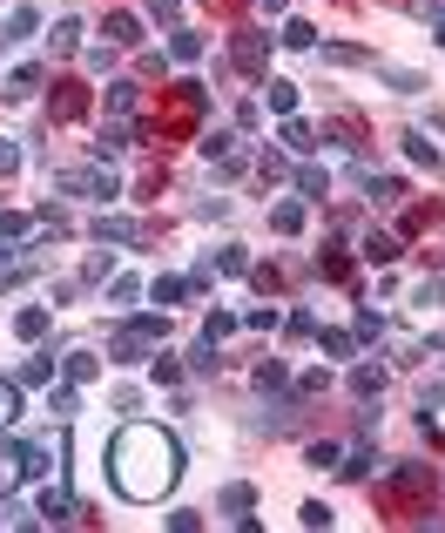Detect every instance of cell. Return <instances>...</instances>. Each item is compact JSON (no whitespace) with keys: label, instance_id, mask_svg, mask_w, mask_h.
Wrapping results in <instances>:
<instances>
[{"label":"cell","instance_id":"obj_44","mask_svg":"<svg viewBox=\"0 0 445 533\" xmlns=\"http://www.w3.org/2000/svg\"><path fill=\"white\" fill-rule=\"evenodd\" d=\"M290 7V0H256V14H284Z\"/></svg>","mask_w":445,"mask_h":533},{"label":"cell","instance_id":"obj_13","mask_svg":"<svg viewBox=\"0 0 445 533\" xmlns=\"http://www.w3.org/2000/svg\"><path fill=\"white\" fill-rule=\"evenodd\" d=\"M256 392H290V365H277V358H270V365H256Z\"/></svg>","mask_w":445,"mask_h":533},{"label":"cell","instance_id":"obj_29","mask_svg":"<svg viewBox=\"0 0 445 533\" xmlns=\"http://www.w3.org/2000/svg\"><path fill=\"white\" fill-rule=\"evenodd\" d=\"M216 264H222V277H236V270H250V250H243V244H222Z\"/></svg>","mask_w":445,"mask_h":533},{"label":"cell","instance_id":"obj_18","mask_svg":"<svg viewBox=\"0 0 445 533\" xmlns=\"http://www.w3.org/2000/svg\"><path fill=\"white\" fill-rule=\"evenodd\" d=\"M47 378H55V358H47V351H34L27 365H21V385H47Z\"/></svg>","mask_w":445,"mask_h":533},{"label":"cell","instance_id":"obj_21","mask_svg":"<svg viewBox=\"0 0 445 533\" xmlns=\"http://www.w3.org/2000/svg\"><path fill=\"white\" fill-rule=\"evenodd\" d=\"M14 419H21V392L0 378V433H14Z\"/></svg>","mask_w":445,"mask_h":533},{"label":"cell","instance_id":"obj_23","mask_svg":"<svg viewBox=\"0 0 445 533\" xmlns=\"http://www.w3.org/2000/svg\"><path fill=\"white\" fill-rule=\"evenodd\" d=\"M135 101H142V95H135V81H115V89H109V109L129 115V122H135Z\"/></svg>","mask_w":445,"mask_h":533},{"label":"cell","instance_id":"obj_15","mask_svg":"<svg viewBox=\"0 0 445 533\" xmlns=\"http://www.w3.org/2000/svg\"><path fill=\"white\" fill-rule=\"evenodd\" d=\"M405 156H412L419 169H439V149H432V142H425V135H419V129H405Z\"/></svg>","mask_w":445,"mask_h":533},{"label":"cell","instance_id":"obj_33","mask_svg":"<svg viewBox=\"0 0 445 533\" xmlns=\"http://www.w3.org/2000/svg\"><path fill=\"white\" fill-rule=\"evenodd\" d=\"M270 109L290 115V109H297V89H290V81H270Z\"/></svg>","mask_w":445,"mask_h":533},{"label":"cell","instance_id":"obj_19","mask_svg":"<svg viewBox=\"0 0 445 533\" xmlns=\"http://www.w3.org/2000/svg\"><path fill=\"white\" fill-rule=\"evenodd\" d=\"M109 351H115V365H129V358H142V351H149V338H142V331H122Z\"/></svg>","mask_w":445,"mask_h":533},{"label":"cell","instance_id":"obj_2","mask_svg":"<svg viewBox=\"0 0 445 533\" xmlns=\"http://www.w3.org/2000/svg\"><path fill=\"white\" fill-rule=\"evenodd\" d=\"M55 196H95V203H115V169H109V162L61 169V176H55Z\"/></svg>","mask_w":445,"mask_h":533},{"label":"cell","instance_id":"obj_40","mask_svg":"<svg viewBox=\"0 0 445 533\" xmlns=\"http://www.w3.org/2000/svg\"><path fill=\"white\" fill-rule=\"evenodd\" d=\"M129 331H142V338H149V345H156V338L169 331V324H162V318H129Z\"/></svg>","mask_w":445,"mask_h":533},{"label":"cell","instance_id":"obj_20","mask_svg":"<svg viewBox=\"0 0 445 533\" xmlns=\"http://www.w3.org/2000/svg\"><path fill=\"white\" fill-rule=\"evenodd\" d=\"M250 507H256V486H230L222 493V513H230V520H243Z\"/></svg>","mask_w":445,"mask_h":533},{"label":"cell","instance_id":"obj_7","mask_svg":"<svg viewBox=\"0 0 445 533\" xmlns=\"http://www.w3.org/2000/svg\"><path fill=\"white\" fill-rule=\"evenodd\" d=\"M101 34H109V47H135V41H142V21H135V14H109Z\"/></svg>","mask_w":445,"mask_h":533},{"label":"cell","instance_id":"obj_34","mask_svg":"<svg viewBox=\"0 0 445 533\" xmlns=\"http://www.w3.org/2000/svg\"><path fill=\"white\" fill-rule=\"evenodd\" d=\"M365 256H371V264H391V256H398V236H371Z\"/></svg>","mask_w":445,"mask_h":533},{"label":"cell","instance_id":"obj_35","mask_svg":"<svg viewBox=\"0 0 445 533\" xmlns=\"http://www.w3.org/2000/svg\"><path fill=\"white\" fill-rule=\"evenodd\" d=\"M378 331H385V318H378V311H365V318H357V331H351V338H357V345H371Z\"/></svg>","mask_w":445,"mask_h":533},{"label":"cell","instance_id":"obj_14","mask_svg":"<svg viewBox=\"0 0 445 533\" xmlns=\"http://www.w3.org/2000/svg\"><path fill=\"white\" fill-rule=\"evenodd\" d=\"M75 41H81V21H55L47 27V47H55V55H75Z\"/></svg>","mask_w":445,"mask_h":533},{"label":"cell","instance_id":"obj_11","mask_svg":"<svg viewBox=\"0 0 445 533\" xmlns=\"http://www.w3.org/2000/svg\"><path fill=\"white\" fill-rule=\"evenodd\" d=\"M61 371H67V385H88V378L101 371V358H95V351H67V358H61Z\"/></svg>","mask_w":445,"mask_h":533},{"label":"cell","instance_id":"obj_38","mask_svg":"<svg viewBox=\"0 0 445 533\" xmlns=\"http://www.w3.org/2000/svg\"><path fill=\"white\" fill-rule=\"evenodd\" d=\"M149 371H156L162 385H169V378H182V365H176V358H169V351H156V358H149Z\"/></svg>","mask_w":445,"mask_h":533},{"label":"cell","instance_id":"obj_3","mask_svg":"<svg viewBox=\"0 0 445 533\" xmlns=\"http://www.w3.org/2000/svg\"><path fill=\"white\" fill-rule=\"evenodd\" d=\"M41 520H75V493H67V479H47V486H41Z\"/></svg>","mask_w":445,"mask_h":533},{"label":"cell","instance_id":"obj_28","mask_svg":"<svg viewBox=\"0 0 445 533\" xmlns=\"http://www.w3.org/2000/svg\"><path fill=\"white\" fill-rule=\"evenodd\" d=\"M21 236H27V210H7L0 216V244H21Z\"/></svg>","mask_w":445,"mask_h":533},{"label":"cell","instance_id":"obj_41","mask_svg":"<svg viewBox=\"0 0 445 533\" xmlns=\"http://www.w3.org/2000/svg\"><path fill=\"white\" fill-rule=\"evenodd\" d=\"M345 473H351V479H365V473H371V445H357V453L345 459Z\"/></svg>","mask_w":445,"mask_h":533},{"label":"cell","instance_id":"obj_9","mask_svg":"<svg viewBox=\"0 0 445 533\" xmlns=\"http://www.w3.org/2000/svg\"><path fill=\"white\" fill-rule=\"evenodd\" d=\"M277 135H284V149H317V129L297 122V115H277Z\"/></svg>","mask_w":445,"mask_h":533},{"label":"cell","instance_id":"obj_31","mask_svg":"<svg viewBox=\"0 0 445 533\" xmlns=\"http://www.w3.org/2000/svg\"><path fill=\"white\" fill-rule=\"evenodd\" d=\"M55 115H61V122H75V115H81V89H55Z\"/></svg>","mask_w":445,"mask_h":533},{"label":"cell","instance_id":"obj_5","mask_svg":"<svg viewBox=\"0 0 445 533\" xmlns=\"http://www.w3.org/2000/svg\"><path fill=\"white\" fill-rule=\"evenodd\" d=\"M95 236H101V244H142V223H129V216H95Z\"/></svg>","mask_w":445,"mask_h":533},{"label":"cell","instance_id":"obj_26","mask_svg":"<svg viewBox=\"0 0 445 533\" xmlns=\"http://www.w3.org/2000/svg\"><path fill=\"white\" fill-rule=\"evenodd\" d=\"M284 47H317V27L311 21H284Z\"/></svg>","mask_w":445,"mask_h":533},{"label":"cell","instance_id":"obj_8","mask_svg":"<svg viewBox=\"0 0 445 533\" xmlns=\"http://www.w3.org/2000/svg\"><path fill=\"white\" fill-rule=\"evenodd\" d=\"M236 75H264V34H236Z\"/></svg>","mask_w":445,"mask_h":533},{"label":"cell","instance_id":"obj_1","mask_svg":"<svg viewBox=\"0 0 445 533\" xmlns=\"http://www.w3.org/2000/svg\"><path fill=\"white\" fill-rule=\"evenodd\" d=\"M182 479V439L169 425H122L109 439V486L122 500H162Z\"/></svg>","mask_w":445,"mask_h":533},{"label":"cell","instance_id":"obj_45","mask_svg":"<svg viewBox=\"0 0 445 533\" xmlns=\"http://www.w3.org/2000/svg\"><path fill=\"white\" fill-rule=\"evenodd\" d=\"M439 41H445V21H439Z\"/></svg>","mask_w":445,"mask_h":533},{"label":"cell","instance_id":"obj_22","mask_svg":"<svg viewBox=\"0 0 445 533\" xmlns=\"http://www.w3.org/2000/svg\"><path fill=\"white\" fill-rule=\"evenodd\" d=\"M41 21H34V7H14L7 21H0V34H7V41H21V34H34Z\"/></svg>","mask_w":445,"mask_h":533},{"label":"cell","instance_id":"obj_36","mask_svg":"<svg viewBox=\"0 0 445 533\" xmlns=\"http://www.w3.org/2000/svg\"><path fill=\"white\" fill-rule=\"evenodd\" d=\"M297 520H304V527H331V507H324V500H304Z\"/></svg>","mask_w":445,"mask_h":533},{"label":"cell","instance_id":"obj_43","mask_svg":"<svg viewBox=\"0 0 445 533\" xmlns=\"http://www.w3.org/2000/svg\"><path fill=\"white\" fill-rule=\"evenodd\" d=\"M149 14H156V21H176V14H182V0H149Z\"/></svg>","mask_w":445,"mask_h":533},{"label":"cell","instance_id":"obj_17","mask_svg":"<svg viewBox=\"0 0 445 533\" xmlns=\"http://www.w3.org/2000/svg\"><path fill=\"white\" fill-rule=\"evenodd\" d=\"M169 55H176V61H196V55H202V34L176 27V34H169Z\"/></svg>","mask_w":445,"mask_h":533},{"label":"cell","instance_id":"obj_39","mask_svg":"<svg viewBox=\"0 0 445 533\" xmlns=\"http://www.w3.org/2000/svg\"><path fill=\"white\" fill-rule=\"evenodd\" d=\"M14 169H21V142H7V135H0V176H14Z\"/></svg>","mask_w":445,"mask_h":533},{"label":"cell","instance_id":"obj_16","mask_svg":"<svg viewBox=\"0 0 445 533\" xmlns=\"http://www.w3.org/2000/svg\"><path fill=\"white\" fill-rule=\"evenodd\" d=\"M297 189L304 196H331V176H324L317 162H297Z\"/></svg>","mask_w":445,"mask_h":533},{"label":"cell","instance_id":"obj_4","mask_svg":"<svg viewBox=\"0 0 445 533\" xmlns=\"http://www.w3.org/2000/svg\"><path fill=\"white\" fill-rule=\"evenodd\" d=\"M14 486H21V439L0 433V493H14Z\"/></svg>","mask_w":445,"mask_h":533},{"label":"cell","instance_id":"obj_25","mask_svg":"<svg viewBox=\"0 0 445 533\" xmlns=\"http://www.w3.org/2000/svg\"><path fill=\"white\" fill-rule=\"evenodd\" d=\"M0 89H7L14 101H21V95H34V89H41V68H21V75H7Z\"/></svg>","mask_w":445,"mask_h":533},{"label":"cell","instance_id":"obj_32","mask_svg":"<svg viewBox=\"0 0 445 533\" xmlns=\"http://www.w3.org/2000/svg\"><path fill=\"white\" fill-rule=\"evenodd\" d=\"M351 385H357V392H365V399H378V385H385V365H365V371H357V378H351Z\"/></svg>","mask_w":445,"mask_h":533},{"label":"cell","instance_id":"obj_24","mask_svg":"<svg viewBox=\"0 0 445 533\" xmlns=\"http://www.w3.org/2000/svg\"><path fill=\"white\" fill-rule=\"evenodd\" d=\"M190 277H156V304H182V298H190Z\"/></svg>","mask_w":445,"mask_h":533},{"label":"cell","instance_id":"obj_12","mask_svg":"<svg viewBox=\"0 0 445 533\" xmlns=\"http://www.w3.org/2000/svg\"><path fill=\"white\" fill-rule=\"evenodd\" d=\"M14 331H21L27 345H41V338H47V311H41V304H27V311L14 318Z\"/></svg>","mask_w":445,"mask_h":533},{"label":"cell","instance_id":"obj_10","mask_svg":"<svg viewBox=\"0 0 445 533\" xmlns=\"http://www.w3.org/2000/svg\"><path fill=\"white\" fill-rule=\"evenodd\" d=\"M129 142H135V122H129V115L101 122V156H115V149H129Z\"/></svg>","mask_w":445,"mask_h":533},{"label":"cell","instance_id":"obj_27","mask_svg":"<svg viewBox=\"0 0 445 533\" xmlns=\"http://www.w3.org/2000/svg\"><path fill=\"white\" fill-rule=\"evenodd\" d=\"M365 189H371V203H405V189L391 176H365Z\"/></svg>","mask_w":445,"mask_h":533},{"label":"cell","instance_id":"obj_6","mask_svg":"<svg viewBox=\"0 0 445 533\" xmlns=\"http://www.w3.org/2000/svg\"><path fill=\"white\" fill-rule=\"evenodd\" d=\"M270 230H277V236H297V230H304V203H297V196L270 203Z\"/></svg>","mask_w":445,"mask_h":533},{"label":"cell","instance_id":"obj_42","mask_svg":"<svg viewBox=\"0 0 445 533\" xmlns=\"http://www.w3.org/2000/svg\"><path fill=\"white\" fill-rule=\"evenodd\" d=\"M190 365H196V371H216V345H210V338H202V345L190 351Z\"/></svg>","mask_w":445,"mask_h":533},{"label":"cell","instance_id":"obj_30","mask_svg":"<svg viewBox=\"0 0 445 533\" xmlns=\"http://www.w3.org/2000/svg\"><path fill=\"white\" fill-rule=\"evenodd\" d=\"M351 351H357L351 331H324V358H351Z\"/></svg>","mask_w":445,"mask_h":533},{"label":"cell","instance_id":"obj_37","mask_svg":"<svg viewBox=\"0 0 445 533\" xmlns=\"http://www.w3.org/2000/svg\"><path fill=\"white\" fill-rule=\"evenodd\" d=\"M222 331H236V318H230V311H210V324H202V338H210V345H216Z\"/></svg>","mask_w":445,"mask_h":533}]
</instances>
